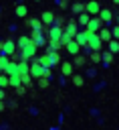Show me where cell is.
<instances>
[{"mask_svg": "<svg viewBox=\"0 0 119 130\" xmlns=\"http://www.w3.org/2000/svg\"><path fill=\"white\" fill-rule=\"evenodd\" d=\"M58 6H61V8H67V6H69V0H58Z\"/></svg>", "mask_w": 119, "mask_h": 130, "instance_id": "obj_36", "label": "cell"}, {"mask_svg": "<svg viewBox=\"0 0 119 130\" xmlns=\"http://www.w3.org/2000/svg\"><path fill=\"white\" fill-rule=\"evenodd\" d=\"M85 61H87V59H85L83 55H77V57H75V63H73V65H77V67H81V65H85Z\"/></svg>", "mask_w": 119, "mask_h": 130, "instance_id": "obj_27", "label": "cell"}, {"mask_svg": "<svg viewBox=\"0 0 119 130\" xmlns=\"http://www.w3.org/2000/svg\"><path fill=\"white\" fill-rule=\"evenodd\" d=\"M6 85H8V75H4V73H0V87L4 89Z\"/></svg>", "mask_w": 119, "mask_h": 130, "instance_id": "obj_31", "label": "cell"}, {"mask_svg": "<svg viewBox=\"0 0 119 130\" xmlns=\"http://www.w3.org/2000/svg\"><path fill=\"white\" fill-rule=\"evenodd\" d=\"M61 37H63V28H61V26H54V24H52V26L48 28V32H46V39H48V41H61Z\"/></svg>", "mask_w": 119, "mask_h": 130, "instance_id": "obj_7", "label": "cell"}, {"mask_svg": "<svg viewBox=\"0 0 119 130\" xmlns=\"http://www.w3.org/2000/svg\"><path fill=\"white\" fill-rule=\"evenodd\" d=\"M0 47H2V41H0Z\"/></svg>", "mask_w": 119, "mask_h": 130, "instance_id": "obj_42", "label": "cell"}, {"mask_svg": "<svg viewBox=\"0 0 119 130\" xmlns=\"http://www.w3.org/2000/svg\"><path fill=\"white\" fill-rule=\"evenodd\" d=\"M89 20H91V16H89L87 12H81V14H79V18H77V24L87 26V24H89Z\"/></svg>", "mask_w": 119, "mask_h": 130, "instance_id": "obj_15", "label": "cell"}, {"mask_svg": "<svg viewBox=\"0 0 119 130\" xmlns=\"http://www.w3.org/2000/svg\"><path fill=\"white\" fill-rule=\"evenodd\" d=\"M73 83H75L77 87H81V85H83V77H81V75H73Z\"/></svg>", "mask_w": 119, "mask_h": 130, "instance_id": "obj_32", "label": "cell"}, {"mask_svg": "<svg viewBox=\"0 0 119 130\" xmlns=\"http://www.w3.org/2000/svg\"><path fill=\"white\" fill-rule=\"evenodd\" d=\"M77 32H79V24H77V20H75V18H71V20L65 24V28H63V35H65L67 39H71V41H73Z\"/></svg>", "mask_w": 119, "mask_h": 130, "instance_id": "obj_1", "label": "cell"}, {"mask_svg": "<svg viewBox=\"0 0 119 130\" xmlns=\"http://www.w3.org/2000/svg\"><path fill=\"white\" fill-rule=\"evenodd\" d=\"M20 83H22L24 87H28V85L32 83V77H30L28 73H22V75H20Z\"/></svg>", "mask_w": 119, "mask_h": 130, "instance_id": "obj_24", "label": "cell"}, {"mask_svg": "<svg viewBox=\"0 0 119 130\" xmlns=\"http://www.w3.org/2000/svg\"><path fill=\"white\" fill-rule=\"evenodd\" d=\"M14 73H18V63L16 61H10L6 65V69H4V75H14Z\"/></svg>", "mask_w": 119, "mask_h": 130, "instance_id": "obj_13", "label": "cell"}, {"mask_svg": "<svg viewBox=\"0 0 119 130\" xmlns=\"http://www.w3.org/2000/svg\"><path fill=\"white\" fill-rule=\"evenodd\" d=\"M75 2H81V0H75Z\"/></svg>", "mask_w": 119, "mask_h": 130, "instance_id": "obj_41", "label": "cell"}, {"mask_svg": "<svg viewBox=\"0 0 119 130\" xmlns=\"http://www.w3.org/2000/svg\"><path fill=\"white\" fill-rule=\"evenodd\" d=\"M97 37H99V41H101V43H103V41H107V43H109V41L113 39V35H111V30H109V28H101V30L97 32Z\"/></svg>", "mask_w": 119, "mask_h": 130, "instance_id": "obj_11", "label": "cell"}, {"mask_svg": "<svg viewBox=\"0 0 119 130\" xmlns=\"http://www.w3.org/2000/svg\"><path fill=\"white\" fill-rule=\"evenodd\" d=\"M40 22H42L44 26H50V24H54V12H50V10H44V12L40 14Z\"/></svg>", "mask_w": 119, "mask_h": 130, "instance_id": "obj_8", "label": "cell"}, {"mask_svg": "<svg viewBox=\"0 0 119 130\" xmlns=\"http://www.w3.org/2000/svg\"><path fill=\"white\" fill-rule=\"evenodd\" d=\"M113 2H115V4H119V0H113Z\"/></svg>", "mask_w": 119, "mask_h": 130, "instance_id": "obj_39", "label": "cell"}, {"mask_svg": "<svg viewBox=\"0 0 119 130\" xmlns=\"http://www.w3.org/2000/svg\"><path fill=\"white\" fill-rule=\"evenodd\" d=\"M99 10H101V6H99V2H97V0H89V2L85 4V12H87L89 16H97V14H99Z\"/></svg>", "mask_w": 119, "mask_h": 130, "instance_id": "obj_6", "label": "cell"}, {"mask_svg": "<svg viewBox=\"0 0 119 130\" xmlns=\"http://www.w3.org/2000/svg\"><path fill=\"white\" fill-rule=\"evenodd\" d=\"M89 32H99L101 28H103V20L99 18V16H91V20H89V24L85 26Z\"/></svg>", "mask_w": 119, "mask_h": 130, "instance_id": "obj_5", "label": "cell"}, {"mask_svg": "<svg viewBox=\"0 0 119 130\" xmlns=\"http://www.w3.org/2000/svg\"><path fill=\"white\" fill-rule=\"evenodd\" d=\"M28 69H30L28 61H18V75H22V73H28Z\"/></svg>", "mask_w": 119, "mask_h": 130, "instance_id": "obj_18", "label": "cell"}, {"mask_svg": "<svg viewBox=\"0 0 119 130\" xmlns=\"http://www.w3.org/2000/svg\"><path fill=\"white\" fill-rule=\"evenodd\" d=\"M16 14H18V16H24V18H26V14H28V8H26L24 4H18V6H16Z\"/></svg>", "mask_w": 119, "mask_h": 130, "instance_id": "obj_26", "label": "cell"}, {"mask_svg": "<svg viewBox=\"0 0 119 130\" xmlns=\"http://www.w3.org/2000/svg\"><path fill=\"white\" fill-rule=\"evenodd\" d=\"M91 61H93V63H99V61H101V53H99V51H93V53H91Z\"/></svg>", "mask_w": 119, "mask_h": 130, "instance_id": "obj_29", "label": "cell"}, {"mask_svg": "<svg viewBox=\"0 0 119 130\" xmlns=\"http://www.w3.org/2000/svg\"><path fill=\"white\" fill-rule=\"evenodd\" d=\"M101 61H103V63H107V65H111V63H113V53H109V51L101 53Z\"/></svg>", "mask_w": 119, "mask_h": 130, "instance_id": "obj_21", "label": "cell"}, {"mask_svg": "<svg viewBox=\"0 0 119 130\" xmlns=\"http://www.w3.org/2000/svg\"><path fill=\"white\" fill-rule=\"evenodd\" d=\"M71 10H73L75 14H81V12H85V4H81V2H73Z\"/></svg>", "mask_w": 119, "mask_h": 130, "instance_id": "obj_20", "label": "cell"}, {"mask_svg": "<svg viewBox=\"0 0 119 130\" xmlns=\"http://www.w3.org/2000/svg\"><path fill=\"white\" fill-rule=\"evenodd\" d=\"M4 108H6V106H4V102H0V112H4Z\"/></svg>", "mask_w": 119, "mask_h": 130, "instance_id": "obj_38", "label": "cell"}, {"mask_svg": "<svg viewBox=\"0 0 119 130\" xmlns=\"http://www.w3.org/2000/svg\"><path fill=\"white\" fill-rule=\"evenodd\" d=\"M87 30V28H85ZM103 47V43L99 41V37H97V32H89L87 30V49H91V51H99Z\"/></svg>", "mask_w": 119, "mask_h": 130, "instance_id": "obj_2", "label": "cell"}, {"mask_svg": "<svg viewBox=\"0 0 119 130\" xmlns=\"http://www.w3.org/2000/svg\"><path fill=\"white\" fill-rule=\"evenodd\" d=\"M38 87H40V89H46V87H48V79H46V77H40V79H38Z\"/></svg>", "mask_w": 119, "mask_h": 130, "instance_id": "obj_30", "label": "cell"}, {"mask_svg": "<svg viewBox=\"0 0 119 130\" xmlns=\"http://www.w3.org/2000/svg\"><path fill=\"white\" fill-rule=\"evenodd\" d=\"M10 63V59L6 57V55H2L0 53V73H4V69H6V65Z\"/></svg>", "mask_w": 119, "mask_h": 130, "instance_id": "obj_25", "label": "cell"}, {"mask_svg": "<svg viewBox=\"0 0 119 130\" xmlns=\"http://www.w3.org/2000/svg\"><path fill=\"white\" fill-rule=\"evenodd\" d=\"M97 16H99V18L103 20V24H105V22H109V20H113V12H111L109 8H101Z\"/></svg>", "mask_w": 119, "mask_h": 130, "instance_id": "obj_10", "label": "cell"}, {"mask_svg": "<svg viewBox=\"0 0 119 130\" xmlns=\"http://www.w3.org/2000/svg\"><path fill=\"white\" fill-rule=\"evenodd\" d=\"M28 37H30V41H32V45H34V47H44V45L48 43V39H46L42 32H38V30H32Z\"/></svg>", "mask_w": 119, "mask_h": 130, "instance_id": "obj_4", "label": "cell"}, {"mask_svg": "<svg viewBox=\"0 0 119 130\" xmlns=\"http://www.w3.org/2000/svg\"><path fill=\"white\" fill-rule=\"evenodd\" d=\"M65 49H67L71 55H79V49H81V47H79L75 41H71V43H67V45H65Z\"/></svg>", "mask_w": 119, "mask_h": 130, "instance_id": "obj_14", "label": "cell"}, {"mask_svg": "<svg viewBox=\"0 0 119 130\" xmlns=\"http://www.w3.org/2000/svg\"><path fill=\"white\" fill-rule=\"evenodd\" d=\"M42 77H46V79L50 77V69L48 67H42Z\"/></svg>", "mask_w": 119, "mask_h": 130, "instance_id": "obj_35", "label": "cell"}, {"mask_svg": "<svg viewBox=\"0 0 119 130\" xmlns=\"http://www.w3.org/2000/svg\"><path fill=\"white\" fill-rule=\"evenodd\" d=\"M28 45H32V41H30V37H28V35H22V37L18 39V43H16V47H18L20 51H22V49H26Z\"/></svg>", "mask_w": 119, "mask_h": 130, "instance_id": "obj_12", "label": "cell"}, {"mask_svg": "<svg viewBox=\"0 0 119 130\" xmlns=\"http://www.w3.org/2000/svg\"><path fill=\"white\" fill-rule=\"evenodd\" d=\"M46 57H48V63H50V67L61 63V55H58V53H46Z\"/></svg>", "mask_w": 119, "mask_h": 130, "instance_id": "obj_16", "label": "cell"}, {"mask_svg": "<svg viewBox=\"0 0 119 130\" xmlns=\"http://www.w3.org/2000/svg\"><path fill=\"white\" fill-rule=\"evenodd\" d=\"M61 69H63V73H65V75H73V63L65 61V63H61Z\"/></svg>", "mask_w": 119, "mask_h": 130, "instance_id": "obj_19", "label": "cell"}, {"mask_svg": "<svg viewBox=\"0 0 119 130\" xmlns=\"http://www.w3.org/2000/svg\"><path fill=\"white\" fill-rule=\"evenodd\" d=\"M8 85H12V87H18V85H20V75H18V73H14V75H8Z\"/></svg>", "mask_w": 119, "mask_h": 130, "instance_id": "obj_17", "label": "cell"}, {"mask_svg": "<svg viewBox=\"0 0 119 130\" xmlns=\"http://www.w3.org/2000/svg\"><path fill=\"white\" fill-rule=\"evenodd\" d=\"M36 61H38V65H40V67H48V69H50V63H48V57H46V53H44L42 57H36Z\"/></svg>", "mask_w": 119, "mask_h": 130, "instance_id": "obj_23", "label": "cell"}, {"mask_svg": "<svg viewBox=\"0 0 119 130\" xmlns=\"http://www.w3.org/2000/svg\"><path fill=\"white\" fill-rule=\"evenodd\" d=\"M111 35H113V39H115V41H119V26H115V28L111 30Z\"/></svg>", "mask_w": 119, "mask_h": 130, "instance_id": "obj_34", "label": "cell"}, {"mask_svg": "<svg viewBox=\"0 0 119 130\" xmlns=\"http://www.w3.org/2000/svg\"><path fill=\"white\" fill-rule=\"evenodd\" d=\"M14 89H16V93H18V95H22V93H26V87H24L22 83H20L18 87H14Z\"/></svg>", "mask_w": 119, "mask_h": 130, "instance_id": "obj_33", "label": "cell"}, {"mask_svg": "<svg viewBox=\"0 0 119 130\" xmlns=\"http://www.w3.org/2000/svg\"><path fill=\"white\" fill-rule=\"evenodd\" d=\"M117 26H119V18H117Z\"/></svg>", "mask_w": 119, "mask_h": 130, "instance_id": "obj_40", "label": "cell"}, {"mask_svg": "<svg viewBox=\"0 0 119 130\" xmlns=\"http://www.w3.org/2000/svg\"><path fill=\"white\" fill-rule=\"evenodd\" d=\"M54 26L65 28V18H63V16H54Z\"/></svg>", "mask_w": 119, "mask_h": 130, "instance_id": "obj_28", "label": "cell"}, {"mask_svg": "<svg viewBox=\"0 0 119 130\" xmlns=\"http://www.w3.org/2000/svg\"><path fill=\"white\" fill-rule=\"evenodd\" d=\"M109 53H119V41H115V39H111L109 41Z\"/></svg>", "mask_w": 119, "mask_h": 130, "instance_id": "obj_22", "label": "cell"}, {"mask_svg": "<svg viewBox=\"0 0 119 130\" xmlns=\"http://www.w3.org/2000/svg\"><path fill=\"white\" fill-rule=\"evenodd\" d=\"M79 47H87V30H79L77 35H75V39H73Z\"/></svg>", "mask_w": 119, "mask_h": 130, "instance_id": "obj_9", "label": "cell"}, {"mask_svg": "<svg viewBox=\"0 0 119 130\" xmlns=\"http://www.w3.org/2000/svg\"><path fill=\"white\" fill-rule=\"evenodd\" d=\"M4 98H6V91L0 87V102H4Z\"/></svg>", "mask_w": 119, "mask_h": 130, "instance_id": "obj_37", "label": "cell"}, {"mask_svg": "<svg viewBox=\"0 0 119 130\" xmlns=\"http://www.w3.org/2000/svg\"><path fill=\"white\" fill-rule=\"evenodd\" d=\"M0 53H2V55H6V57H12V55L16 53V43H14L12 39H6V41H2Z\"/></svg>", "mask_w": 119, "mask_h": 130, "instance_id": "obj_3", "label": "cell"}]
</instances>
